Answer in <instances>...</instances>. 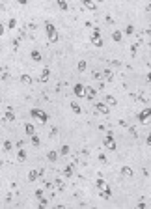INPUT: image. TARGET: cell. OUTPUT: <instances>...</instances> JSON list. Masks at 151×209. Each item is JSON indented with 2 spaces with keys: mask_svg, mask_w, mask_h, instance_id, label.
Here are the masks:
<instances>
[{
  "mask_svg": "<svg viewBox=\"0 0 151 209\" xmlns=\"http://www.w3.org/2000/svg\"><path fill=\"white\" fill-rule=\"evenodd\" d=\"M125 34H127V36H133V34H134V26H133V24H129V26L125 28Z\"/></svg>",
  "mask_w": 151,
  "mask_h": 209,
  "instance_id": "cell-30",
  "label": "cell"
},
{
  "mask_svg": "<svg viewBox=\"0 0 151 209\" xmlns=\"http://www.w3.org/2000/svg\"><path fill=\"white\" fill-rule=\"evenodd\" d=\"M4 32H6V26H4V24H0V36H4Z\"/></svg>",
  "mask_w": 151,
  "mask_h": 209,
  "instance_id": "cell-37",
  "label": "cell"
},
{
  "mask_svg": "<svg viewBox=\"0 0 151 209\" xmlns=\"http://www.w3.org/2000/svg\"><path fill=\"white\" fill-rule=\"evenodd\" d=\"M86 65H88V64H86V60H80V62H79V65H77L79 73H84V71H86Z\"/></svg>",
  "mask_w": 151,
  "mask_h": 209,
  "instance_id": "cell-29",
  "label": "cell"
},
{
  "mask_svg": "<svg viewBox=\"0 0 151 209\" xmlns=\"http://www.w3.org/2000/svg\"><path fill=\"white\" fill-rule=\"evenodd\" d=\"M56 187H58V189H60V191H63V181H62L60 178L56 179Z\"/></svg>",
  "mask_w": 151,
  "mask_h": 209,
  "instance_id": "cell-34",
  "label": "cell"
},
{
  "mask_svg": "<svg viewBox=\"0 0 151 209\" xmlns=\"http://www.w3.org/2000/svg\"><path fill=\"white\" fill-rule=\"evenodd\" d=\"M95 110H97V112H101V114H104V116H106V114H108V112H110V106H108V105H106V103H95Z\"/></svg>",
  "mask_w": 151,
  "mask_h": 209,
  "instance_id": "cell-7",
  "label": "cell"
},
{
  "mask_svg": "<svg viewBox=\"0 0 151 209\" xmlns=\"http://www.w3.org/2000/svg\"><path fill=\"white\" fill-rule=\"evenodd\" d=\"M149 118H151V106H149V108H144V110L138 114V122H140V123H146Z\"/></svg>",
  "mask_w": 151,
  "mask_h": 209,
  "instance_id": "cell-5",
  "label": "cell"
},
{
  "mask_svg": "<svg viewBox=\"0 0 151 209\" xmlns=\"http://www.w3.org/2000/svg\"><path fill=\"white\" fill-rule=\"evenodd\" d=\"M49 77H50V69L45 67V69L41 71V75H39V80H41V82H47V80H49Z\"/></svg>",
  "mask_w": 151,
  "mask_h": 209,
  "instance_id": "cell-12",
  "label": "cell"
},
{
  "mask_svg": "<svg viewBox=\"0 0 151 209\" xmlns=\"http://www.w3.org/2000/svg\"><path fill=\"white\" fill-rule=\"evenodd\" d=\"M101 196L104 198V200H108V198L112 196V191H110V187H106V189H103V191H101Z\"/></svg>",
  "mask_w": 151,
  "mask_h": 209,
  "instance_id": "cell-23",
  "label": "cell"
},
{
  "mask_svg": "<svg viewBox=\"0 0 151 209\" xmlns=\"http://www.w3.org/2000/svg\"><path fill=\"white\" fill-rule=\"evenodd\" d=\"M24 133H26L28 136L36 135V129H34V125H32V123H24Z\"/></svg>",
  "mask_w": 151,
  "mask_h": 209,
  "instance_id": "cell-18",
  "label": "cell"
},
{
  "mask_svg": "<svg viewBox=\"0 0 151 209\" xmlns=\"http://www.w3.org/2000/svg\"><path fill=\"white\" fill-rule=\"evenodd\" d=\"M30 142H32V146H34V148H39V144H41V140H39L37 135H32V136H30Z\"/></svg>",
  "mask_w": 151,
  "mask_h": 209,
  "instance_id": "cell-21",
  "label": "cell"
},
{
  "mask_svg": "<svg viewBox=\"0 0 151 209\" xmlns=\"http://www.w3.org/2000/svg\"><path fill=\"white\" fill-rule=\"evenodd\" d=\"M73 93L77 95V97H84V93H86V86L80 84V82H79V84H75V86H73Z\"/></svg>",
  "mask_w": 151,
  "mask_h": 209,
  "instance_id": "cell-6",
  "label": "cell"
},
{
  "mask_svg": "<svg viewBox=\"0 0 151 209\" xmlns=\"http://www.w3.org/2000/svg\"><path fill=\"white\" fill-rule=\"evenodd\" d=\"M56 2H58V8L62 9V11H67V9H69V6H67L66 0H56Z\"/></svg>",
  "mask_w": 151,
  "mask_h": 209,
  "instance_id": "cell-25",
  "label": "cell"
},
{
  "mask_svg": "<svg viewBox=\"0 0 151 209\" xmlns=\"http://www.w3.org/2000/svg\"><path fill=\"white\" fill-rule=\"evenodd\" d=\"M73 172H75V164H73V162H69L67 166H66V170H63V175H66V178H71Z\"/></svg>",
  "mask_w": 151,
  "mask_h": 209,
  "instance_id": "cell-13",
  "label": "cell"
},
{
  "mask_svg": "<svg viewBox=\"0 0 151 209\" xmlns=\"http://www.w3.org/2000/svg\"><path fill=\"white\" fill-rule=\"evenodd\" d=\"M92 43L97 49L103 47V38H101V30L99 28H93V32H92Z\"/></svg>",
  "mask_w": 151,
  "mask_h": 209,
  "instance_id": "cell-4",
  "label": "cell"
},
{
  "mask_svg": "<svg viewBox=\"0 0 151 209\" xmlns=\"http://www.w3.org/2000/svg\"><path fill=\"white\" fill-rule=\"evenodd\" d=\"M69 151H71V148H69L67 144H63V146L60 148V155H62V157H66V155H69Z\"/></svg>",
  "mask_w": 151,
  "mask_h": 209,
  "instance_id": "cell-22",
  "label": "cell"
},
{
  "mask_svg": "<svg viewBox=\"0 0 151 209\" xmlns=\"http://www.w3.org/2000/svg\"><path fill=\"white\" fill-rule=\"evenodd\" d=\"M99 161H101V162H106V157L103 155V153H101V155H99Z\"/></svg>",
  "mask_w": 151,
  "mask_h": 209,
  "instance_id": "cell-39",
  "label": "cell"
},
{
  "mask_svg": "<svg viewBox=\"0 0 151 209\" xmlns=\"http://www.w3.org/2000/svg\"><path fill=\"white\" fill-rule=\"evenodd\" d=\"M17 159H19L21 162H24V161H26V151H24V148H19V153H17Z\"/></svg>",
  "mask_w": 151,
  "mask_h": 209,
  "instance_id": "cell-20",
  "label": "cell"
},
{
  "mask_svg": "<svg viewBox=\"0 0 151 209\" xmlns=\"http://www.w3.org/2000/svg\"><path fill=\"white\" fill-rule=\"evenodd\" d=\"M136 49H138V43H134V45H133V49H131V54H133V56L136 54Z\"/></svg>",
  "mask_w": 151,
  "mask_h": 209,
  "instance_id": "cell-35",
  "label": "cell"
},
{
  "mask_svg": "<svg viewBox=\"0 0 151 209\" xmlns=\"http://www.w3.org/2000/svg\"><path fill=\"white\" fill-rule=\"evenodd\" d=\"M103 146L104 148H108L110 151H116L117 149V144H116V140H114V135L112 133H106L104 138H103Z\"/></svg>",
  "mask_w": 151,
  "mask_h": 209,
  "instance_id": "cell-3",
  "label": "cell"
},
{
  "mask_svg": "<svg viewBox=\"0 0 151 209\" xmlns=\"http://www.w3.org/2000/svg\"><path fill=\"white\" fill-rule=\"evenodd\" d=\"M4 151H11V142H9V140L4 142Z\"/></svg>",
  "mask_w": 151,
  "mask_h": 209,
  "instance_id": "cell-33",
  "label": "cell"
},
{
  "mask_svg": "<svg viewBox=\"0 0 151 209\" xmlns=\"http://www.w3.org/2000/svg\"><path fill=\"white\" fill-rule=\"evenodd\" d=\"M30 58L34 60V62H41V60H43V56H41L39 51H32V52H30Z\"/></svg>",
  "mask_w": 151,
  "mask_h": 209,
  "instance_id": "cell-16",
  "label": "cell"
},
{
  "mask_svg": "<svg viewBox=\"0 0 151 209\" xmlns=\"http://www.w3.org/2000/svg\"><path fill=\"white\" fill-rule=\"evenodd\" d=\"M15 26H17V21H15V19H9V23H8V28H9V30H13Z\"/></svg>",
  "mask_w": 151,
  "mask_h": 209,
  "instance_id": "cell-31",
  "label": "cell"
},
{
  "mask_svg": "<svg viewBox=\"0 0 151 209\" xmlns=\"http://www.w3.org/2000/svg\"><path fill=\"white\" fill-rule=\"evenodd\" d=\"M21 82L23 84H32V77L30 75H21Z\"/></svg>",
  "mask_w": 151,
  "mask_h": 209,
  "instance_id": "cell-28",
  "label": "cell"
},
{
  "mask_svg": "<svg viewBox=\"0 0 151 209\" xmlns=\"http://www.w3.org/2000/svg\"><path fill=\"white\" fill-rule=\"evenodd\" d=\"M45 32H47V38H49V43H56L58 41V30L52 23H45Z\"/></svg>",
  "mask_w": 151,
  "mask_h": 209,
  "instance_id": "cell-1",
  "label": "cell"
},
{
  "mask_svg": "<svg viewBox=\"0 0 151 209\" xmlns=\"http://www.w3.org/2000/svg\"><path fill=\"white\" fill-rule=\"evenodd\" d=\"M4 119H6V122H15V114H13V108H11V106H8V108H6Z\"/></svg>",
  "mask_w": 151,
  "mask_h": 209,
  "instance_id": "cell-10",
  "label": "cell"
},
{
  "mask_svg": "<svg viewBox=\"0 0 151 209\" xmlns=\"http://www.w3.org/2000/svg\"><path fill=\"white\" fill-rule=\"evenodd\" d=\"M95 2H97V4H99V2H103V0H95Z\"/></svg>",
  "mask_w": 151,
  "mask_h": 209,
  "instance_id": "cell-41",
  "label": "cell"
},
{
  "mask_svg": "<svg viewBox=\"0 0 151 209\" xmlns=\"http://www.w3.org/2000/svg\"><path fill=\"white\" fill-rule=\"evenodd\" d=\"M82 6L86 9H90V11H95V9H97V2H95V0H82Z\"/></svg>",
  "mask_w": 151,
  "mask_h": 209,
  "instance_id": "cell-9",
  "label": "cell"
},
{
  "mask_svg": "<svg viewBox=\"0 0 151 209\" xmlns=\"http://www.w3.org/2000/svg\"><path fill=\"white\" fill-rule=\"evenodd\" d=\"M146 144H147V146H151V133H149V135H147V138H146Z\"/></svg>",
  "mask_w": 151,
  "mask_h": 209,
  "instance_id": "cell-36",
  "label": "cell"
},
{
  "mask_svg": "<svg viewBox=\"0 0 151 209\" xmlns=\"http://www.w3.org/2000/svg\"><path fill=\"white\" fill-rule=\"evenodd\" d=\"M30 116L36 118L37 122H41V123H47V122H49V114H47L45 110H41V108H32V110H30Z\"/></svg>",
  "mask_w": 151,
  "mask_h": 209,
  "instance_id": "cell-2",
  "label": "cell"
},
{
  "mask_svg": "<svg viewBox=\"0 0 151 209\" xmlns=\"http://www.w3.org/2000/svg\"><path fill=\"white\" fill-rule=\"evenodd\" d=\"M58 155H60V153L52 149V151H49V153H47V159H49L50 162H56V161H58Z\"/></svg>",
  "mask_w": 151,
  "mask_h": 209,
  "instance_id": "cell-15",
  "label": "cell"
},
{
  "mask_svg": "<svg viewBox=\"0 0 151 209\" xmlns=\"http://www.w3.org/2000/svg\"><path fill=\"white\" fill-rule=\"evenodd\" d=\"M71 110H73L75 114H80V112H82V108H80L79 103H75V101H73V103H71Z\"/></svg>",
  "mask_w": 151,
  "mask_h": 209,
  "instance_id": "cell-26",
  "label": "cell"
},
{
  "mask_svg": "<svg viewBox=\"0 0 151 209\" xmlns=\"http://www.w3.org/2000/svg\"><path fill=\"white\" fill-rule=\"evenodd\" d=\"M2 75H4V69H2V67H0V79H2Z\"/></svg>",
  "mask_w": 151,
  "mask_h": 209,
  "instance_id": "cell-40",
  "label": "cell"
},
{
  "mask_svg": "<svg viewBox=\"0 0 151 209\" xmlns=\"http://www.w3.org/2000/svg\"><path fill=\"white\" fill-rule=\"evenodd\" d=\"M36 198H37L39 202L43 200V198H45V196H43V189H37V191H36Z\"/></svg>",
  "mask_w": 151,
  "mask_h": 209,
  "instance_id": "cell-32",
  "label": "cell"
},
{
  "mask_svg": "<svg viewBox=\"0 0 151 209\" xmlns=\"http://www.w3.org/2000/svg\"><path fill=\"white\" fill-rule=\"evenodd\" d=\"M17 2H19L21 6H26V4H28V0H17Z\"/></svg>",
  "mask_w": 151,
  "mask_h": 209,
  "instance_id": "cell-38",
  "label": "cell"
},
{
  "mask_svg": "<svg viewBox=\"0 0 151 209\" xmlns=\"http://www.w3.org/2000/svg\"><path fill=\"white\" fill-rule=\"evenodd\" d=\"M104 103L108 105V106H116V105H117V101H116L114 95H106V97H104Z\"/></svg>",
  "mask_w": 151,
  "mask_h": 209,
  "instance_id": "cell-17",
  "label": "cell"
},
{
  "mask_svg": "<svg viewBox=\"0 0 151 209\" xmlns=\"http://www.w3.org/2000/svg\"><path fill=\"white\" fill-rule=\"evenodd\" d=\"M103 73H104V75H103V77H104V80H112V79H114V73H112L110 69H104Z\"/></svg>",
  "mask_w": 151,
  "mask_h": 209,
  "instance_id": "cell-27",
  "label": "cell"
},
{
  "mask_svg": "<svg viewBox=\"0 0 151 209\" xmlns=\"http://www.w3.org/2000/svg\"><path fill=\"white\" fill-rule=\"evenodd\" d=\"M0 168H2V159H0Z\"/></svg>",
  "mask_w": 151,
  "mask_h": 209,
  "instance_id": "cell-42",
  "label": "cell"
},
{
  "mask_svg": "<svg viewBox=\"0 0 151 209\" xmlns=\"http://www.w3.org/2000/svg\"><path fill=\"white\" fill-rule=\"evenodd\" d=\"M39 175H41L39 170H30V172H28V181H30V183H34L36 179H39Z\"/></svg>",
  "mask_w": 151,
  "mask_h": 209,
  "instance_id": "cell-11",
  "label": "cell"
},
{
  "mask_svg": "<svg viewBox=\"0 0 151 209\" xmlns=\"http://www.w3.org/2000/svg\"><path fill=\"white\" fill-rule=\"evenodd\" d=\"M121 175H125V178H133L134 172H133L131 166H123V168H121Z\"/></svg>",
  "mask_w": 151,
  "mask_h": 209,
  "instance_id": "cell-14",
  "label": "cell"
},
{
  "mask_svg": "<svg viewBox=\"0 0 151 209\" xmlns=\"http://www.w3.org/2000/svg\"><path fill=\"white\" fill-rule=\"evenodd\" d=\"M95 185H97V189H99V191H103V189H106V187H108V185H106V181H104V179H101V178L95 181Z\"/></svg>",
  "mask_w": 151,
  "mask_h": 209,
  "instance_id": "cell-24",
  "label": "cell"
},
{
  "mask_svg": "<svg viewBox=\"0 0 151 209\" xmlns=\"http://www.w3.org/2000/svg\"><path fill=\"white\" fill-rule=\"evenodd\" d=\"M112 39H114L116 43H120V41L123 39V34H121L120 30H114V32H112Z\"/></svg>",
  "mask_w": 151,
  "mask_h": 209,
  "instance_id": "cell-19",
  "label": "cell"
},
{
  "mask_svg": "<svg viewBox=\"0 0 151 209\" xmlns=\"http://www.w3.org/2000/svg\"><path fill=\"white\" fill-rule=\"evenodd\" d=\"M95 95H97V90H95V88L86 86V93H84V97H86V99H90V101H93Z\"/></svg>",
  "mask_w": 151,
  "mask_h": 209,
  "instance_id": "cell-8",
  "label": "cell"
}]
</instances>
